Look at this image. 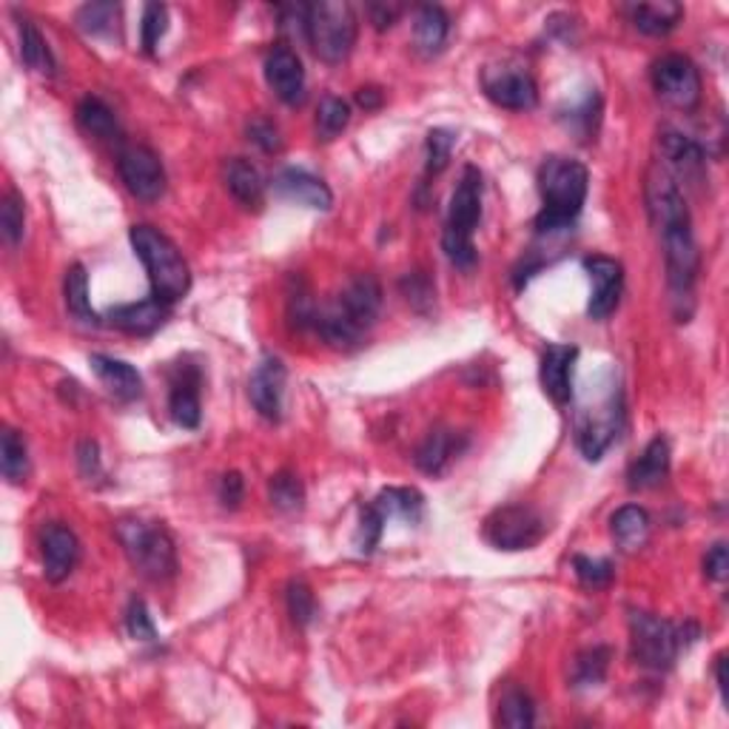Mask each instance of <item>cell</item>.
Listing matches in <instances>:
<instances>
[{"mask_svg": "<svg viewBox=\"0 0 729 729\" xmlns=\"http://www.w3.org/2000/svg\"><path fill=\"white\" fill-rule=\"evenodd\" d=\"M242 496H246V482L240 474H226L220 479V502L223 508H240Z\"/></svg>", "mask_w": 729, "mask_h": 729, "instance_id": "cell-51", "label": "cell"}, {"mask_svg": "<svg viewBox=\"0 0 729 729\" xmlns=\"http://www.w3.org/2000/svg\"><path fill=\"white\" fill-rule=\"evenodd\" d=\"M454 146H456V137L451 135V132H445V128H431V132H428V140H425L428 174H440V171L447 169V163H451V155H454Z\"/></svg>", "mask_w": 729, "mask_h": 729, "instance_id": "cell-42", "label": "cell"}, {"mask_svg": "<svg viewBox=\"0 0 729 729\" xmlns=\"http://www.w3.org/2000/svg\"><path fill=\"white\" fill-rule=\"evenodd\" d=\"M288 322L291 328H297V331H308V328L317 326V303H314V294L308 288L303 276H291V288H288Z\"/></svg>", "mask_w": 729, "mask_h": 729, "instance_id": "cell-35", "label": "cell"}, {"mask_svg": "<svg viewBox=\"0 0 729 729\" xmlns=\"http://www.w3.org/2000/svg\"><path fill=\"white\" fill-rule=\"evenodd\" d=\"M659 146H661V155H664L667 166L664 169L670 171V174H675V171H684V178H690V174H695V171L702 169L704 166V146L695 137L684 135V132H679V128H661L659 135Z\"/></svg>", "mask_w": 729, "mask_h": 729, "instance_id": "cell-23", "label": "cell"}, {"mask_svg": "<svg viewBox=\"0 0 729 729\" xmlns=\"http://www.w3.org/2000/svg\"><path fill=\"white\" fill-rule=\"evenodd\" d=\"M274 192L288 203L314 208V212H328L333 206V194L326 183L303 169H283L274 178Z\"/></svg>", "mask_w": 729, "mask_h": 729, "instance_id": "cell-19", "label": "cell"}, {"mask_svg": "<svg viewBox=\"0 0 729 729\" xmlns=\"http://www.w3.org/2000/svg\"><path fill=\"white\" fill-rule=\"evenodd\" d=\"M499 721L510 729H527L536 724V707H533V698L524 690L510 687L502 695V704H499Z\"/></svg>", "mask_w": 729, "mask_h": 729, "instance_id": "cell-37", "label": "cell"}, {"mask_svg": "<svg viewBox=\"0 0 729 729\" xmlns=\"http://www.w3.org/2000/svg\"><path fill=\"white\" fill-rule=\"evenodd\" d=\"M78 123L86 135L98 137V140H121V123L114 117L112 109L100 98H83L78 103Z\"/></svg>", "mask_w": 729, "mask_h": 729, "instance_id": "cell-30", "label": "cell"}, {"mask_svg": "<svg viewBox=\"0 0 729 729\" xmlns=\"http://www.w3.org/2000/svg\"><path fill=\"white\" fill-rule=\"evenodd\" d=\"M169 314H171V305L149 297V299H140V303L114 305V308H109L106 311V319H109V326L121 328V331L132 333V337H149V333H155L157 328L166 326Z\"/></svg>", "mask_w": 729, "mask_h": 729, "instance_id": "cell-20", "label": "cell"}, {"mask_svg": "<svg viewBox=\"0 0 729 729\" xmlns=\"http://www.w3.org/2000/svg\"><path fill=\"white\" fill-rule=\"evenodd\" d=\"M482 89L499 109L531 112L538 103V86L522 66H488L482 71Z\"/></svg>", "mask_w": 729, "mask_h": 729, "instance_id": "cell-12", "label": "cell"}, {"mask_svg": "<svg viewBox=\"0 0 729 729\" xmlns=\"http://www.w3.org/2000/svg\"><path fill=\"white\" fill-rule=\"evenodd\" d=\"M670 474V445L664 436H656L650 445L645 447V454L633 462L630 474H627V485L630 490H647L659 488Z\"/></svg>", "mask_w": 729, "mask_h": 729, "instance_id": "cell-24", "label": "cell"}, {"mask_svg": "<svg viewBox=\"0 0 729 729\" xmlns=\"http://www.w3.org/2000/svg\"><path fill=\"white\" fill-rule=\"evenodd\" d=\"M128 240L149 271L151 297L166 305L180 303L192 288V271L185 257L180 254V248L155 226H135L128 231Z\"/></svg>", "mask_w": 729, "mask_h": 729, "instance_id": "cell-4", "label": "cell"}, {"mask_svg": "<svg viewBox=\"0 0 729 729\" xmlns=\"http://www.w3.org/2000/svg\"><path fill=\"white\" fill-rule=\"evenodd\" d=\"M633 26L645 35L661 37L667 32H673L684 18V7L673 3V0H659V3H630L627 7Z\"/></svg>", "mask_w": 729, "mask_h": 729, "instance_id": "cell-26", "label": "cell"}, {"mask_svg": "<svg viewBox=\"0 0 729 729\" xmlns=\"http://www.w3.org/2000/svg\"><path fill=\"white\" fill-rule=\"evenodd\" d=\"M402 294L408 297V303L413 305V308H419V311H425L428 305L433 303V285L431 280H428L425 274H408L402 280Z\"/></svg>", "mask_w": 729, "mask_h": 729, "instance_id": "cell-48", "label": "cell"}, {"mask_svg": "<svg viewBox=\"0 0 729 729\" xmlns=\"http://www.w3.org/2000/svg\"><path fill=\"white\" fill-rule=\"evenodd\" d=\"M716 679H718V690H721L724 702H727V698H729V693H727V687H729V681H727V656H718V659H716Z\"/></svg>", "mask_w": 729, "mask_h": 729, "instance_id": "cell-55", "label": "cell"}, {"mask_svg": "<svg viewBox=\"0 0 729 729\" xmlns=\"http://www.w3.org/2000/svg\"><path fill=\"white\" fill-rule=\"evenodd\" d=\"M704 573H707V579H713V581L727 579L729 556H727V545H724V542H718V545L707 553V559H704Z\"/></svg>", "mask_w": 729, "mask_h": 729, "instance_id": "cell-50", "label": "cell"}, {"mask_svg": "<svg viewBox=\"0 0 729 729\" xmlns=\"http://www.w3.org/2000/svg\"><path fill=\"white\" fill-rule=\"evenodd\" d=\"M399 14H402V7L399 3H368V18L371 23H374V29H379V32H385V29H390L394 23L399 21Z\"/></svg>", "mask_w": 729, "mask_h": 729, "instance_id": "cell-52", "label": "cell"}, {"mask_svg": "<svg viewBox=\"0 0 729 729\" xmlns=\"http://www.w3.org/2000/svg\"><path fill=\"white\" fill-rule=\"evenodd\" d=\"M64 297L66 308L78 322L86 326H100V317L94 314L92 299H89V274L80 262H75L69 271H66V283H64Z\"/></svg>", "mask_w": 729, "mask_h": 729, "instance_id": "cell-31", "label": "cell"}, {"mask_svg": "<svg viewBox=\"0 0 729 729\" xmlns=\"http://www.w3.org/2000/svg\"><path fill=\"white\" fill-rule=\"evenodd\" d=\"M550 524L531 504H504L485 519V538L496 550H531L547 536Z\"/></svg>", "mask_w": 729, "mask_h": 729, "instance_id": "cell-9", "label": "cell"}, {"mask_svg": "<svg viewBox=\"0 0 729 729\" xmlns=\"http://www.w3.org/2000/svg\"><path fill=\"white\" fill-rule=\"evenodd\" d=\"M226 185L237 203L246 208H260L265 203V180L260 169L246 157H235L226 163Z\"/></svg>", "mask_w": 729, "mask_h": 729, "instance_id": "cell-25", "label": "cell"}, {"mask_svg": "<svg viewBox=\"0 0 729 729\" xmlns=\"http://www.w3.org/2000/svg\"><path fill=\"white\" fill-rule=\"evenodd\" d=\"M610 531H613V538H616V545L624 547V550H638V547L647 545V538H650V513L645 508H638V504H624L622 510L613 513L610 519Z\"/></svg>", "mask_w": 729, "mask_h": 729, "instance_id": "cell-29", "label": "cell"}, {"mask_svg": "<svg viewBox=\"0 0 729 729\" xmlns=\"http://www.w3.org/2000/svg\"><path fill=\"white\" fill-rule=\"evenodd\" d=\"M573 570L584 588H607L613 581V561L590 559V556H576Z\"/></svg>", "mask_w": 729, "mask_h": 729, "instance_id": "cell-46", "label": "cell"}, {"mask_svg": "<svg viewBox=\"0 0 729 729\" xmlns=\"http://www.w3.org/2000/svg\"><path fill=\"white\" fill-rule=\"evenodd\" d=\"M579 362L576 345H547L542 354V388L556 405L573 399V376Z\"/></svg>", "mask_w": 729, "mask_h": 729, "instance_id": "cell-18", "label": "cell"}, {"mask_svg": "<svg viewBox=\"0 0 729 729\" xmlns=\"http://www.w3.org/2000/svg\"><path fill=\"white\" fill-rule=\"evenodd\" d=\"M356 12L345 0H319L308 7L305 18V41L311 43L314 55L326 64H342L354 52Z\"/></svg>", "mask_w": 729, "mask_h": 729, "instance_id": "cell-8", "label": "cell"}, {"mask_svg": "<svg viewBox=\"0 0 729 729\" xmlns=\"http://www.w3.org/2000/svg\"><path fill=\"white\" fill-rule=\"evenodd\" d=\"M459 451H462V440L454 431H431L425 440H422V445L417 447L413 462H417V468L422 470V474L440 476L442 470L447 468V462L454 459Z\"/></svg>", "mask_w": 729, "mask_h": 729, "instance_id": "cell-28", "label": "cell"}, {"mask_svg": "<svg viewBox=\"0 0 729 729\" xmlns=\"http://www.w3.org/2000/svg\"><path fill=\"white\" fill-rule=\"evenodd\" d=\"M117 171L128 194L143 203H157L166 194V169L160 157L146 146H126L117 155Z\"/></svg>", "mask_w": 729, "mask_h": 729, "instance_id": "cell-13", "label": "cell"}, {"mask_svg": "<svg viewBox=\"0 0 729 729\" xmlns=\"http://www.w3.org/2000/svg\"><path fill=\"white\" fill-rule=\"evenodd\" d=\"M624 425V402L622 390L610 388L607 397L595 411H581L579 422H576V442L584 459L599 462L613 442L618 440V431Z\"/></svg>", "mask_w": 729, "mask_h": 729, "instance_id": "cell-10", "label": "cell"}, {"mask_svg": "<svg viewBox=\"0 0 729 729\" xmlns=\"http://www.w3.org/2000/svg\"><path fill=\"white\" fill-rule=\"evenodd\" d=\"M265 80L271 92L283 100L285 106H299L305 100V69L303 60L288 46H274L265 57Z\"/></svg>", "mask_w": 729, "mask_h": 729, "instance_id": "cell-17", "label": "cell"}, {"mask_svg": "<svg viewBox=\"0 0 729 729\" xmlns=\"http://www.w3.org/2000/svg\"><path fill=\"white\" fill-rule=\"evenodd\" d=\"M21 57L23 64L37 75H55V57L49 52V43L41 35V29L32 21H21Z\"/></svg>", "mask_w": 729, "mask_h": 729, "instance_id": "cell-33", "label": "cell"}, {"mask_svg": "<svg viewBox=\"0 0 729 729\" xmlns=\"http://www.w3.org/2000/svg\"><path fill=\"white\" fill-rule=\"evenodd\" d=\"M447 35H451V21L442 7H419L413 18V43L425 57L440 55L445 49Z\"/></svg>", "mask_w": 729, "mask_h": 729, "instance_id": "cell-27", "label": "cell"}, {"mask_svg": "<svg viewBox=\"0 0 729 729\" xmlns=\"http://www.w3.org/2000/svg\"><path fill=\"white\" fill-rule=\"evenodd\" d=\"M78 465L86 479L100 474V445L94 440H83L78 445Z\"/></svg>", "mask_w": 729, "mask_h": 729, "instance_id": "cell-53", "label": "cell"}, {"mask_svg": "<svg viewBox=\"0 0 729 729\" xmlns=\"http://www.w3.org/2000/svg\"><path fill=\"white\" fill-rule=\"evenodd\" d=\"M126 627L128 636L135 638V641H155L157 638V627L149 616V607L143 599H132L126 610Z\"/></svg>", "mask_w": 729, "mask_h": 729, "instance_id": "cell-47", "label": "cell"}, {"mask_svg": "<svg viewBox=\"0 0 729 729\" xmlns=\"http://www.w3.org/2000/svg\"><path fill=\"white\" fill-rule=\"evenodd\" d=\"M92 371L98 374V379L109 388V394L123 402H132L143 394V376L137 374L135 365H128L123 360H114V356L106 354H94L89 360Z\"/></svg>", "mask_w": 729, "mask_h": 729, "instance_id": "cell-22", "label": "cell"}, {"mask_svg": "<svg viewBox=\"0 0 729 729\" xmlns=\"http://www.w3.org/2000/svg\"><path fill=\"white\" fill-rule=\"evenodd\" d=\"M374 504L383 510L385 519H405L408 524H417L425 513V499L413 488H388L376 496Z\"/></svg>", "mask_w": 729, "mask_h": 729, "instance_id": "cell-32", "label": "cell"}, {"mask_svg": "<svg viewBox=\"0 0 729 729\" xmlns=\"http://www.w3.org/2000/svg\"><path fill=\"white\" fill-rule=\"evenodd\" d=\"M166 29H169V9L163 3H149L143 9V23H140V35H143V49L155 55L160 41H163Z\"/></svg>", "mask_w": 729, "mask_h": 729, "instance_id": "cell-43", "label": "cell"}, {"mask_svg": "<svg viewBox=\"0 0 729 729\" xmlns=\"http://www.w3.org/2000/svg\"><path fill=\"white\" fill-rule=\"evenodd\" d=\"M169 411L171 419L185 431L200 428L203 405H200V371L194 365H180L178 374L171 376Z\"/></svg>", "mask_w": 729, "mask_h": 729, "instance_id": "cell-21", "label": "cell"}, {"mask_svg": "<svg viewBox=\"0 0 729 729\" xmlns=\"http://www.w3.org/2000/svg\"><path fill=\"white\" fill-rule=\"evenodd\" d=\"M383 308V285L374 274H356L328 308H319L314 331L333 348L362 345Z\"/></svg>", "mask_w": 729, "mask_h": 729, "instance_id": "cell-2", "label": "cell"}, {"mask_svg": "<svg viewBox=\"0 0 729 729\" xmlns=\"http://www.w3.org/2000/svg\"><path fill=\"white\" fill-rule=\"evenodd\" d=\"M385 522H388V519L383 516V510L376 508L374 502L360 510V527H356L354 542L362 556H371V553L376 550V545H379V538H383L385 533Z\"/></svg>", "mask_w": 729, "mask_h": 729, "instance_id": "cell-41", "label": "cell"}, {"mask_svg": "<svg viewBox=\"0 0 729 729\" xmlns=\"http://www.w3.org/2000/svg\"><path fill=\"white\" fill-rule=\"evenodd\" d=\"M383 100H385V94L379 92L376 86H368V89H360V92H356V103H360L365 112H374V109L383 106Z\"/></svg>", "mask_w": 729, "mask_h": 729, "instance_id": "cell-54", "label": "cell"}, {"mask_svg": "<svg viewBox=\"0 0 729 729\" xmlns=\"http://www.w3.org/2000/svg\"><path fill=\"white\" fill-rule=\"evenodd\" d=\"M285 379H288V371H285L283 360L280 356H262L260 365L251 374V383H248V399L254 405V411L269 422H280L283 419V397H285Z\"/></svg>", "mask_w": 729, "mask_h": 729, "instance_id": "cell-15", "label": "cell"}, {"mask_svg": "<svg viewBox=\"0 0 729 729\" xmlns=\"http://www.w3.org/2000/svg\"><path fill=\"white\" fill-rule=\"evenodd\" d=\"M610 667L607 647H593L576 656L573 661V687H595L602 684Z\"/></svg>", "mask_w": 729, "mask_h": 729, "instance_id": "cell-39", "label": "cell"}, {"mask_svg": "<svg viewBox=\"0 0 729 729\" xmlns=\"http://www.w3.org/2000/svg\"><path fill=\"white\" fill-rule=\"evenodd\" d=\"M590 189L588 166L570 157H547L538 169V192H542V212L536 228L542 235H556L579 220Z\"/></svg>", "mask_w": 729, "mask_h": 729, "instance_id": "cell-3", "label": "cell"}, {"mask_svg": "<svg viewBox=\"0 0 729 729\" xmlns=\"http://www.w3.org/2000/svg\"><path fill=\"white\" fill-rule=\"evenodd\" d=\"M0 228H3V237L7 242L18 246L23 240V231H26V208H23V200L14 192H9L3 197V206H0Z\"/></svg>", "mask_w": 729, "mask_h": 729, "instance_id": "cell-45", "label": "cell"}, {"mask_svg": "<svg viewBox=\"0 0 729 729\" xmlns=\"http://www.w3.org/2000/svg\"><path fill=\"white\" fill-rule=\"evenodd\" d=\"M248 140L257 143L265 155H274V151L283 149L280 128H276L271 121H265V117H260V121H254L251 126H248Z\"/></svg>", "mask_w": 729, "mask_h": 729, "instance_id": "cell-49", "label": "cell"}, {"mask_svg": "<svg viewBox=\"0 0 729 729\" xmlns=\"http://www.w3.org/2000/svg\"><path fill=\"white\" fill-rule=\"evenodd\" d=\"M114 533L140 576L151 581H166L178 573V550L166 527L143 522V519H121L114 524Z\"/></svg>", "mask_w": 729, "mask_h": 729, "instance_id": "cell-7", "label": "cell"}, {"mask_svg": "<svg viewBox=\"0 0 729 729\" xmlns=\"http://www.w3.org/2000/svg\"><path fill=\"white\" fill-rule=\"evenodd\" d=\"M584 271L590 274V303H588V317L590 319H607L610 314L616 311L618 303H622V291H624V269L622 262L613 260V257L593 254L584 260Z\"/></svg>", "mask_w": 729, "mask_h": 729, "instance_id": "cell-14", "label": "cell"}, {"mask_svg": "<svg viewBox=\"0 0 729 729\" xmlns=\"http://www.w3.org/2000/svg\"><path fill=\"white\" fill-rule=\"evenodd\" d=\"M78 26L89 37H114V29L121 26V7L100 0V3H86L78 9Z\"/></svg>", "mask_w": 729, "mask_h": 729, "instance_id": "cell-34", "label": "cell"}, {"mask_svg": "<svg viewBox=\"0 0 729 729\" xmlns=\"http://www.w3.org/2000/svg\"><path fill=\"white\" fill-rule=\"evenodd\" d=\"M269 499L276 510H283V513H294L305 504V488L299 482L297 474H291V470H280V474L271 476L269 482Z\"/></svg>", "mask_w": 729, "mask_h": 729, "instance_id": "cell-38", "label": "cell"}, {"mask_svg": "<svg viewBox=\"0 0 729 729\" xmlns=\"http://www.w3.org/2000/svg\"><path fill=\"white\" fill-rule=\"evenodd\" d=\"M0 468L12 485H21L29 476V451L26 442L18 436V431L7 428L0 440Z\"/></svg>", "mask_w": 729, "mask_h": 729, "instance_id": "cell-36", "label": "cell"}, {"mask_svg": "<svg viewBox=\"0 0 729 729\" xmlns=\"http://www.w3.org/2000/svg\"><path fill=\"white\" fill-rule=\"evenodd\" d=\"M41 553H43V576L57 584L69 579V573L80 561V542L71 527L55 522L46 524L41 533Z\"/></svg>", "mask_w": 729, "mask_h": 729, "instance_id": "cell-16", "label": "cell"}, {"mask_svg": "<svg viewBox=\"0 0 729 729\" xmlns=\"http://www.w3.org/2000/svg\"><path fill=\"white\" fill-rule=\"evenodd\" d=\"M652 86L667 106L693 112L702 103V71L684 55H664L652 64Z\"/></svg>", "mask_w": 729, "mask_h": 729, "instance_id": "cell-11", "label": "cell"}, {"mask_svg": "<svg viewBox=\"0 0 729 729\" xmlns=\"http://www.w3.org/2000/svg\"><path fill=\"white\" fill-rule=\"evenodd\" d=\"M479 220H482V174L476 166H465L451 197V212H447L445 235H442V248L456 269L468 271L476 265L474 231Z\"/></svg>", "mask_w": 729, "mask_h": 729, "instance_id": "cell-6", "label": "cell"}, {"mask_svg": "<svg viewBox=\"0 0 729 729\" xmlns=\"http://www.w3.org/2000/svg\"><path fill=\"white\" fill-rule=\"evenodd\" d=\"M285 599H288V613L291 618H294V624L308 627V624L317 618V599H314L311 588H308L305 581H291Z\"/></svg>", "mask_w": 729, "mask_h": 729, "instance_id": "cell-44", "label": "cell"}, {"mask_svg": "<svg viewBox=\"0 0 729 729\" xmlns=\"http://www.w3.org/2000/svg\"><path fill=\"white\" fill-rule=\"evenodd\" d=\"M630 641H633V659L647 670H670L681 650H687L693 641H698L702 627L693 622L673 624L667 618L652 616V613H641L633 610L630 613Z\"/></svg>", "mask_w": 729, "mask_h": 729, "instance_id": "cell-5", "label": "cell"}, {"mask_svg": "<svg viewBox=\"0 0 729 729\" xmlns=\"http://www.w3.org/2000/svg\"><path fill=\"white\" fill-rule=\"evenodd\" d=\"M351 123V106L342 98H326L317 109V135L322 140H333L342 135Z\"/></svg>", "mask_w": 729, "mask_h": 729, "instance_id": "cell-40", "label": "cell"}, {"mask_svg": "<svg viewBox=\"0 0 729 729\" xmlns=\"http://www.w3.org/2000/svg\"><path fill=\"white\" fill-rule=\"evenodd\" d=\"M647 212L661 237L667 262V283L673 291L675 303H690L698 280V246H695L693 220L684 192H681L675 174L664 166H652L647 174Z\"/></svg>", "mask_w": 729, "mask_h": 729, "instance_id": "cell-1", "label": "cell"}]
</instances>
